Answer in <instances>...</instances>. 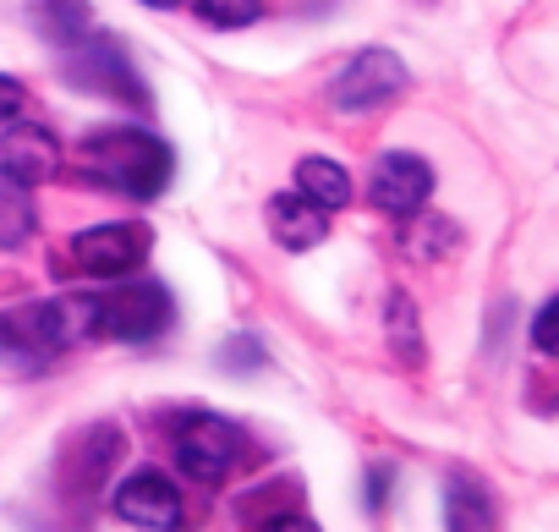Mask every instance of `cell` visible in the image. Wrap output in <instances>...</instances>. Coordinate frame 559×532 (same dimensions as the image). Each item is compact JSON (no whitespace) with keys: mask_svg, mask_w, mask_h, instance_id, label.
<instances>
[{"mask_svg":"<svg viewBox=\"0 0 559 532\" xmlns=\"http://www.w3.org/2000/svg\"><path fill=\"white\" fill-rule=\"evenodd\" d=\"M78 170L105 187V192H121V198H159L165 181H170V149L143 132V127H99L83 138L78 149Z\"/></svg>","mask_w":559,"mask_h":532,"instance_id":"1","label":"cell"},{"mask_svg":"<svg viewBox=\"0 0 559 532\" xmlns=\"http://www.w3.org/2000/svg\"><path fill=\"white\" fill-rule=\"evenodd\" d=\"M148 241H154V230L143 220H105V225H88L72 236V263L88 281H121L148 258Z\"/></svg>","mask_w":559,"mask_h":532,"instance_id":"2","label":"cell"},{"mask_svg":"<svg viewBox=\"0 0 559 532\" xmlns=\"http://www.w3.org/2000/svg\"><path fill=\"white\" fill-rule=\"evenodd\" d=\"M170 324V292L159 281H132L116 286L110 297H94V335L110 341H154Z\"/></svg>","mask_w":559,"mask_h":532,"instance_id":"3","label":"cell"},{"mask_svg":"<svg viewBox=\"0 0 559 532\" xmlns=\"http://www.w3.org/2000/svg\"><path fill=\"white\" fill-rule=\"evenodd\" d=\"M247 450V434L214 412H198V417H181L176 423V466L192 477V483H219Z\"/></svg>","mask_w":559,"mask_h":532,"instance_id":"4","label":"cell"},{"mask_svg":"<svg viewBox=\"0 0 559 532\" xmlns=\"http://www.w3.org/2000/svg\"><path fill=\"white\" fill-rule=\"evenodd\" d=\"M406 88V61L395 50H357L341 78L330 83V105L335 110H373L384 99H395Z\"/></svg>","mask_w":559,"mask_h":532,"instance_id":"5","label":"cell"},{"mask_svg":"<svg viewBox=\"0 0 559 532\" xmlns=\"http://www.w3.org/2000/svg\"><path fill=\"white\" fill-rule=\"evenodd\" d=\"M0 170L23 187H45L50 176H61V138L39 121H7L0 127Z\"/></svg>","mask_w":559,"mask_h":532,"instance_id":"6","label":"cell"},{"mask_svg":"<svg viewBox=\"0 0 559 532\" xmlns=\"http://www.w3.org/2000/svg\"><path fill=\"white\" fill-rule=\"evenodd\" d=\"M368 192H373V203L384 209V214H395V220H412L428 198H433V170L417 159V154H406V149H390L379 165H373V181H368Z\"/></svg>","mask_w":559,"mask_h":532,"instance_id":"7","label":"cell"},{"mask_svg":"<svg viewBox=\"0 0 559 532\" xmlns=\"http://www.w3.org/2000/svg\"><path fill=\"white\" fill-rule=\"evenodd\" d=\"M67 78L72 83H83V88H99V94H110V99H132V105H148V88L132 78V67H127V50L116 45V39H94L88 50H78V61L67 67Z\"/></svg>","mask_w":559,"mask_h":532,"instance_id":"8","label":"cell"},{"mask_svg":"<svg viewBox=\"0 0 559 532\" xmlns=\"http://www.w3.org/2000/svg\"><path fill=\"white\" fill-rule=\"evenodd\" d=\"M116 516L132 521V527H148V532L181 527V494H176V483H165L159 472H138V477H127V483L116 488Z\"/></svg>","mask_w":559,"mask_h":532,"instance_id":"9","label":"cell"},{"mask_svg":"<svg viewBox=\"0 0 559 532\" xmlns=\"http://www.w3.org/2000/svg\"><path fill=\"white\" fill-rule=\"evenodd\" d=\"M269 230L280 247H292V252H308L330 236V209H319L313 198L302 192H274L269 198Z\"/></svg>","mask_w":559,"mask_h":532,"instance_id":"10","label":"cell"},{"mask_svg":"<svg viewBox=\"0 0 559 532\" xmlns=\"http://www.w3.org/2000/svg\"><path fill=\"white\" fill-rule=\"evenodd\" d=\"M39 225V209H34V187H23L17 176L0 170V252H17Z\"/></svg>","mask_w":559,"mask_h":532,"instance_id":"11","label":"cell"},{"mask_svg":"<svg viewBox=\"0 0 559 532\" xmlns=\"http://www.w3.org/2000/svg\"><path fill=\"white\" fill-rule=\"evenodd\" d=\"M28 17H34V28H39L45 39H56V45H78V39L88 34V23H94L88 0H28Z\"/></svg>","mask_w":559,"mask_h":532,"instance_id":"12","label":"cell"},{"mask_svg":"<svg viewBox=\"0 0 559 532\" xmlns=\"http://www.w3.org/2000/svg\"><path fill=\"white\" fill-rule=\"evenodd\" d=\"M121 450H127L121 428H110V423H94V428L78 439V456H72V472H83L78 483H83V488L105 483V477H110V461H121Z\"/></svg>","mask_w":559,"mask_h":532,"instance_id":"13","label":"cell"},{"mask_svg":"<svg viewBox=\"0 0 559 532\" xmlns=\"http://www.w3.org/2000/svg\"><path fill=\"white\" fill-rule=\"evenodd\" d=\"M297 192L313 198L319 209H346L352 203V176L335 159H302L297 165Z\"/></svg>","mask_w":559,"mask_h":532,"instance_id":"14","label":"cell"},{"mask_svg":"<svg viewBox=\"0 0 559 532\" xmlns=\"http://www.w3.org/2000/svg\"><path fill=\"white\" fill-rule=\"evenodd\" d=\"M450 527H493V510H488V488L472 483L466 472L450 477Z\"/></svg>","mask_w":559,"mask_h":532,"instance_id":"15","label":"cell"},{"mask_svg":"<svg viewBox=\"0 0 559 532\" xmlns=\"http://www.w3.org/2000/svg\"><path fill=\"white\" fill-rule=\"evenodd\" d=\"M384 330H390V346L401 352V363L417 368V363H423V346H417V308H412L401 292L390 297V319H384Z\"/></svg>","mask_w":559,"mask_h":532,"instance_id":"16","label":"cell"},{"mask_svg":"<svg viewBox=\"0 0 559 532\" xmlns=\"http://www.w3.org/2000/svg\"><path fill=\"white\" fill-rule=\"evenodd\" d=\"M192 7L209 28H247V23H258L263 0H192Z\"/></svg>","mask_w":559,"mask_h":532,"instance_id":"17","label":"cell"},{"mask_svg":"<svg viewBox=\"0 0 559 532\" xmlns=\"http://www.w3.org/2000/svg\"><path fill=\"white\" fill-rule=\"evenodd\" d=\"M554 324H559V303L548 297V303L537 308V319H532V346H537V352H554Z\"/></svg>","mask_w":559,"mask_h":532,"instance_id":"18","label":"cell"},{"mask_svg":"<svg viewBox=\"0 0 559 532\" xmlns=\"http://www.w3.org/2000/svg\"><path fill=\"white\" fill-rule=\"evenodd\" d=\"M17 110H23V83L0 72V127H7V121H17Z\"/></svg>","mask_w":559,"mask_h":532,"instance_id":"19","label":"cell"},{"mask_svg":"<svg viewBox=\"0 0 559 532\" xmlns=\"http://www.w3.org/2000/svg\"><path fill=\"white\" fill-rule=\"evenodd\" d=\"M143 7H176V0H143Z\"/></svg>","mask_w":559,"mask_h":532,"instance_id":"20","label":"cell"}]
</instances>
